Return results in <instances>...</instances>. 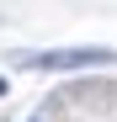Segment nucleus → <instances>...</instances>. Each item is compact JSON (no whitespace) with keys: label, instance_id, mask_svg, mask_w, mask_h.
<instances>
[{"label":"nucleus","instance_id":"f03ea898","mask_svg":"<svg viewBox=\"0 0 117 122\" xmlns=\"http://www.w3.org/2000/svg\"><path fill=\"white\" fill-rule=\"evenodd\" d=\"M5 90H11V85H5V74H0V96H5Z\"/></svg>","mask_w":117,"mask_h":122},{"label":"nucleus","instance_id":"7ed1b4c3","mask_svg":"<svg viewBox=\"0 0 117 122\" xmlns=\"http://www.w3.org/2000/svg\"><path fill=\"white\" fill-rule=\"evenodd\" d=\"M32 122H43V117H32Z\"/></svg>","mask_w":117,"mask_h":122},{"label":"nucleus","instance_id":"f257e3e1","mask_svg":"<svg viewBox=\"0 0 117 122\" xmlns=\"http://www.w3.org/2000/svg\"><path fill=\"white\" fill-rule=\"evenodd\" d=\"M27 69H48V74H64V69H101L117 64V48H43V53H21Z\"/></svg>","mask_w":117,"mask_h":122}]
</instances>
